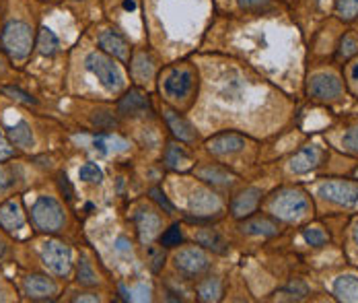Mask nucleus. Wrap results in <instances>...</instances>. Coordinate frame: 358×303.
<instances>
[{
  "mask_svg": "<svg viewBox=\"0 0 358 303\" xmlns=\"http://www.w3.org/2000/svg\"><path fill=\"white\" fill-rule=\"evenodd\" d=\"M34 43H36V36H34L31 25L21 19L8 21L0 31V45L8 54L10 60H17V62L27 60L34 50Z\"/></svg>",
  "mask_w": 358,
  "mask_h": 303,
  "instance_id": "nucleus-1",
  "label": "nucleus"
},
{
  "mask_svg": "<svg viewBox=\"0 0 358 303\" xmlns=\"http://www.w3.org/2000/svg\"><path fill=\"white\" fill-rule=\"evenodd\" d=\"M29 221L36 231L54 235L66 225V213L54 196H39L29 211Z\"/></svg>",
  "mask_w": 358,
  "mask_h": 303,
  "instance_id": "nucleus-2",
  "label": "nucleus"
},
{
  "mask_svg": "<svg viewBox=\"0 0 358 303\" xmlns=\"http://www.w3.org/2000/svg\"><path fill=\"white\" fill-rule=\"evenodd\" d=\"M39 256H41L43 266L48 268V272L58 276V279H69L72 274V270H74L71 246L64 244L62 239L50 237V239L41 241Z\"/></svg>",
  "mask_w": 358,
  "mask_h": 303,
  "instance_id": "nucleus-3",
  "label": "nucleus"
},
{
  "mask_svg": "<svg viewBox=\"0 0 358 303\" xmlns=\"http://www.w3.org/2000/svg\"><path fill=\"white\" fill-rule=\"evenodd\" d=\"M85 66L91 75L99 80V85L103 89H108L111 93H117L124 87V75L120 71V66L113 62V58L106 54L103 50H95L89 52L85 58Z\"/></svg>",
  "mask_w": 358,
  "mask_h": 303,
  "instance_id": "nucleus-4",
  "label": "nucleus"
},
{
  "mask_svg": "<svg viewBox=\"0 0 358 303\" xmlns=\"http://www.w3.org/2000/svg\"><path fill=\"white\" fill-rule=\"evenodd\" d=\"M270 209L276 217H280L285 221H294L309 213L311 202H309L307 194L301 190H282L270 200Z\"/></svg>",
  "mask_w": 358,
  "mask_h": 303,
  "instance_id": "nucleus-5",
  "label": "nucleus"
},
{
  "mask_svg": "<svg viewBox=\"0 0 358 303\" xmlns=\"http://www.w3.org/2000/svg\"><path fill=\"white\" fill-rule=\"evenodd\" d=\"M21 291L29 302H56L60 295V285L50 274L31 272L23 276Z\"/></svg>",
  "mask_w": 358,
  "mask_h": 303,
  "instance_id": "nucleus-6",
  "label": "nucleus"
},
{
  "mask_svg": "<svg viewBox=\"0 0 358 303\" xmlns=\"http://www.w3.org/2000/svg\"><path fill=\"white\" fill-rule=\"evenodd\" d=\"M0 229L4 235L17 237V239L27 235L29 229H27V217H25L21 198L13 196L0 204Z\"/></svg>",
  "mask_w": 358,
  "mask_h": 303,
  "instance_id": "nucleus-7",
  "label": "nucleus"
},
{
  "mask_svg": "<svg viewBox=\"0 0 358 303\" xmlns=\"http://www.w3.org/2000/svg\"><path fill=\"white\" fill-rule=\"evenodd\" d=\"M176 268L183 276H189V279H196L200 274H204L208 268H210V260L206 256L204 250L196 248V246H187V248H181L179 252H176Z\"/></svg>",
  "mask_w": 358,
  "mask_h": 303,
  "instance_id": "nucleus-8",
  "label": "nucleus"
},
{
  "mask_svg": "<svg viewBox=\"0 0 358 303\" xmlns=\"http://www.w3.org/2000/svg\"><path fill=\"white\" fill-rule=\"evenodd\" d=\"M320 194L329 202H336L340 206H350L358 200V184L344 182V180H331L320 186Z\"/></svg>",
  "mask_w": 358,
  "mask_h": 303,
  "instance_id": "nucleus-9",
  "label": "nucleus"
},
{
  "mask_svg": "<svg viewBox=\"0 0 358 303\" xmlns=\"http://www.w3.org/2000/svg\"><path fill=\"white\" fill-rule=\"evenodd\" d=\"M307 91L315 99L329 101V99H338L342 95L344 87H342V80H340L338 75H334V73H320V75H315L309 80Z\"/></svg>",
  "mask_w": 358,
  "mask_h": 303,
  "instance_id": "nucleus-10",
  "label": "nucleus"
},
{
  "mask_svg": "<svg viewBox=\"0 0 358 303\" xmlns=\"http://www.w3.org/2000/svg\"><path fill=\"white\" fill-rule=\"evenodd\" d=\"M117 110H120L122 115H130V118L150 114V99H148V95L143 93L141 89H130L117 101Z\"/></svg>",
  "mask_w": 358,
  "mask_h": 303,
  "instance_id": "nucleus-11",
  "label": "nucleus"
},
{
  "mask_svg": "<svg viewBox=\"0 0 358 303\" xmlns=\"http://www.w3.org/2000/svg\"><path fill=\"white\" fill-rule=\"evenodd\" d=\"M194 87V73L187 71V69H176L171 71L169 76L165 78L163 83V89L169 97H176V99H181L185 97Z\"/></svg>",
  "mask_w": 358,
  "mask_h": 303,
  "instance_id": "nucleus-12",
  "label": "nucleus"
},
{
  "mask_svg": "<svg viewBox=\"0 0 358 303\" xmlns=\"http://www.w3.org/2000/svg\"><path fill=\"white\" fill-rule=\"evenodd\" d=\"M245 143H248L245 136L237 132H220L206 143V149L213 155H233V153L241 151Z\"/></svg>",
  "mask_w": 358,
  "mask_h": 303,
  "instance_id": "nucleus-13",
  "label": "nucleus"
},
{
  "mask_svg": "<svg viewBox=\"0 0 358 303\" xmlns=\"http://www.w3.org/2000/svg\"><path fill=\"white\" fill-rule=\"evenodd\" d=\"M259 200H262V190L245 188L231 200V215L237 219L250 217L251 213H255Z\"/></svg>",
  "mask_w": 358,
  "mask_h": 303,
  "instance_id": "nucleus-14",
  "label": "nucleus"
},
{
  "mask_svg": "<svg viewBox=\"0 0 358 303\" xmlns=\"http://www.w3.org/2000/svg\"><path fill=\"white\" fill-rule=\"evenodd\" d=\"M4 132H6V139H8V143L13 145V149L29 151V149L34 147V143H36L34 130H31L29 122H25V120H19V122L6 126Z\"/></svg>",
  "mask_w": 358,
  "mask_h": 303,
  "instance_id": "nucleus-15",
  "label": "nucleus"
},
{
  "mask_svg": "<svg viewBox=\"0 0 358 303\" xmlns=\"http://www.w3.org/2000/svg\"><path fill=\"white\" fill-rule=\"evenodd\" d=\"M99 48L109 54L111 58H117V60H122V62H130V43L126 41V39L122 38L120 34H115V31H103L101 36H99Z\"/></svg>",
  "mask_w": 358,
  "mask_h": 303,
  "instance_id": "nucleus-16",
  "label": "nucleus"
},
{
  "mask_svg": "<svg viewBox=\"0 0 358 303\" xmlns=\"http://www.w3.org/2000/svg\"><path fill=\"white\" fill-rule=\"evenodd\" d=\"M322 159L323 153L317 147H313V145L303 147L301 151H296L292 155V159H290V171H294V174H307V171L315 169L322 163Z\"/></svg>",
  "mask_w": 358,
  "mask_h": 303,
  "instance_id": "nucleus-17",
  "label": "nucleus"
},
{
  "mask_svg": "<svg viewBox=\"0 0 358 303\" xmlns=\"http://www.w3.org/2000/svg\"><path fill=\"white\" fill-rule=\"evenodd\" d=\"M165 120H167L169 128L173 130V134L178 136L179 141L192 143V141H196V139H198V132L194 130V126H192L185 118H181L178 112H173V110H165Z\"/></svg>",
  "mask_w": 358,
  "mask_h": 303,
  "instance_id": "nucleus-18",
  "label": "nucleus"
},
{
  "mask_svg": "<svg viewBox=\"0 0 358 303\" xmlns=\"http://www.w3.org/2000/svg\"><path fill=\"white\" fill-rule=\"evenodd\" d=\"M196 297L200 302H218L222 297V281L218 276H206L196 287Z\"/></svg>",
  "mask_w": 358,
  "mask_h": 303,
  "instance_id": "nucleus-19",
  "label": "nucleus"
},
{
  "mask_svg": "<svg viewBox=\"0 0 358 303\" xmlns=\"http://www.w3.org/2000/svg\"><path fill=\"white\" fill-rule=\"evenodd\" d=\"M196 241L200 246H204L206 250L216 252V254H227L229 252L227 241L222 239V235L218 231H215V229H200V231H196Z\"/></svg>",
  "mask_w": 358,
  "mask_h": 303,
  "instance_id": "nucleus-20",
  "label": "nucleus"
},
{
  "mask_svg": "<svg viewBox=\"0 0 358 303\" xmlns=\"http://www.w3.org/2000/svg\"><path fill=\"white\" fill-rule=\"evenodd\" d=\"M334 295L340 302H358V279L357 276H340L334 283Z\"/></svg>",
  "mask_w": 358,
  "mask_h": 303,
  "instance_id": "nucleus-21",
  "label": "nucleus"
},
{
  "mask_svg": "<svg viewBox=\"0 0 358 303\" xmlns=\"http://www.w3.org/2000/svg\"><path fill=\"white\" fill-rule=\"evenodd\" d=\"M198 176H200V180H204V182H208L213 186H222V188H227V186H231L235 182L231 174H227L222 167H216V165L200 167L198 169Z\"/></svg>",
  "mask_w": 358,
  "mask_h": 303,
  "instance_id": "nucleus-22",
  "label": "nucleus"
},
{
  "mask_svg": "<svg viewBox=\"0 0 358 303\" xmlns=\"http://www.w3.org/2000/svg\"><path fill=\"white\" fill-rule=\"evenodd\" d=\"M136 225H138V233H141V239H143V244H148L157 233H159V225H161V221H159V217L155 215V213H141L138 217H136Z\"/></svg>",
  "mask_w": 358,
  "mask_h": 303,
  "instance_id": "nucleus-23",
  "label": "nucleus"
},
{
  "mask_svg": "<svg viewBox=\"0 0 358 303\" xmlns=\"http://www.w3.org/2000/svg\"><path fill=\"white\" fill-rule=\"evenodd\" d=\"M76 283L80 285V287H97L99 285V279H97V272L93 270V265H91V260L85 256V254H80V258H78V265H76Z\"/></svg>",
  "mask_w": 358,
  "mask_h": 303,
  "instance_id": "nucleus-24",
  "label": "nucleus"
},
{
  "mask_svg": "<svg viewBox=\"0 0 358 303\" xmlns=\"http://www.w3.org/2000/svg\"><path fill=\"white\" fill-rule=\"evenodd\" d=\"M243 233H250V235H264V237H268V235H276L278 233V225L274 223V221H270L268 217H257V219H248L243 225Z\"/></svg>",
  "mask_w": 358,
  "mask_h": 303,
  "instance_id": "nucleus-25",
  "label": "nucleus"
},
{
  "mask_svg": "<svg viewBox=\"0 0 358 303\" xmlns=\"http://www.w3.org/2000/svg\"><path fill=\"white\" fill-rule=\"evenodd\" d=\"M60 48V41L56 38V34L48 27H41L37 34V52L41 56H54Z\"/></svg>",
  "mask_w": 358,
  "mask_h": 303,
  "instance_id": "nucleus-26",
  "label": "nucleus"
},
{
  "mask_svg": "<svg viewBox=\"0 0 358 303\" xmlns=\"http://www.w3.org/2000/svg\"><path fill=\"white\" fill-rule=\"evenodd\" d=\"M165 163L171 169H185L189 165V155H187V151L183 147H179V145H167Z\"/></svg>",
  "mask_w": 358,
  "mask_h": 303,
  "instance_id": "nucleus-27",
  "label": "nucleus"
},
{
  "mask_svg": "<svg viewBox=\"0 0 358 303\" xmlns=\"http://www.w3.org/2000/svg\"><path fill=\"white\" fill-rule=\"evenodd\" d=\"M78 180L85 184H101L103 182V171L97 163H85L78 169Z\"/></svg>",
  "mask_w": 358,
  "mask_h": 303,
  "instance_id": "nucleus-28",
  "label": "nucleus"
},
{
  "mask_svg": "<svg viewBox=\"0 0 358 303\" xmlns=\"http://www.w3.org/2000/svg\"><path fill=\"white\" fill-rule=\"evenodd\" d=\"M336 13L344 21H355L358 17V0H338L336 2Z\"/></svg>",
  "mask_w": 358,
  "mask_h": 303,
  "instance_id": "nucleus-29",
  "label": "nucleus"
},
{
  "mask_svg": "<svg viewBox=\"0 0 358 303\" xmlns=\"http://www.w3.org/2000/svg\"><path fill=\"white\" fill-rule=\"evenodd\" d=\"M146 258H148V266L152 272H159L163 265H165V250L163 246H150L146 250Z\"/></svg>",
  "mask_w": 358,
  "mask_h": 303,
  "instance_id": "nucleus-30",
  "label": "nucleus"
},
{
  "mask_svg": "<svg viewBox=\"0 0 358 303\" xmlns=\"http://www.w3.org/2000/svg\"><path fill=\"white\" fill-rule=\"evenodd\" d=\"M280 295H287V297H282V300H288V302H301V300H305V295H307V287H305V283L294 281V283H290L288 287H285V289L280 291Z\"/></svg>",
  "mask_w": 358,
  "mask_h": 303,
  "instance_id": "nucleus-31",
  "label": "nucleus"
},
{
  "mask_svg": "<svg viewBox=\"0 0 358 303\" xmlns=\"http://www.w3.org/2000/svg\"><path fill=\"white\" fill-rule=\"evenodd\" d=\"M181 241H183V233H181L179 225H171V227L161 235V246L163 248H176Z\"/></svg>",
  "mask_w": 358,
  "mask_h": 303,
  "instance_id": "nucleus-32",
  "label": "nucleus"
},
{
  "mask_svg": "<svg viewBox=\"0 0 358 303\" xmlns=\"http://www.w3.org/2000/svg\"><path fill=\"white\" fill-rule=\"evenodd\" d=\"M303 237L311 246H323V244H327V233L322 227H307L303 231Z\"/></svg>",
  "mask_w": 358,
  "mask_h": 303,
  "instance_id": "nucleus-33",
  "label": "nucleus"
},
{
  "mask_svg": "<svg viewBox=\"0 0 358 303\" xmlns=\"http://www.w3.org/2000/svg\"><path fill=\"white\" fill-rule=\"evenodd\" d=\"M15 186V174L8 165H0V196H4Z\"/></svg>",
  "mask_w": 358,
  "mask_h": 303,
  "instance_id": "nucleus-34",
  "label": "nucleus"
},
{
  "mask_svg": "<svg viewBox=\"0 0 358 303\" xmlns=\"http://www.w3.org/2000/svg\"><path fill=\"white\" fill-rule=\"evenodd\" d=\"M358 52V43L355 39L350 38V36H346V38L342 39V45H340V52H338V56L340 58H344V60H348L350 56H355Z\"/></svg>",
  "mask_w": 358,
  "mask_h": 303,
  "instance_id": "nucleus-35",
  "label": "nucleus"
},
{
  "mask_svg": "<svg viewBox=\"0 0 358 303\" xmlns=\"http://www.w3.org/2000/svg\"><path fill=\"white\" fill-rule=\"evenodd\" d=\"M2 91H4L6 95H10L13 99L23 101V104H27V106H34V104H36V99H34L31 95H27L25 91H21L19 87H2Z\"/></svg>",
  "mask_w": 358,
  "mask_h": 303,
  "instance_id": "nucleus-36",
  "label": "nucleus"
},
{
  "mask_svg": "<svg viewBox=\"0 0 358 303\" xmlns=\"http://www.w3.org/2000/svg\"><path fill=\"white\" fill-rule=\"evenodd\" d=\"M239 6L250 13H262L270 8V0H239Z\"/></svg>",
  "mask_w": 358,
  "mask_h": 303,
  "instance_id": "nucleus-37",
  "label": "nucleus"
},
{
  "mask_svg": "<svg viewBox=\"0 0 358 303\" xmlns=\"http://www.w3.org/2000/svg\"><path fill=\"white\" fill-rule=\"evenodd\" d=\"M342 145H344L346 151L358 153V126H355L352 130L346 132V136L342 139Z\"/></svg>",
  "mask_w": 358,
  "mask_h": 303,
  "instance_id": "nucleus-38",
  "label": "nucleus"
},
{
  "mask_svg": "<svg viewBox=\"0 0 358 303\" xmlns=\"http://www.w3.org/2000/svg\"><path fill=\"white\" fill-rule=\"evenodd\" d=\"M150 196H152V200H157V204L161 206V209H165L167 213H173L176 209H173V204L167 200V196H165V192L161 188H152L150 190Z\"/></svg>",
  "mask_w": 358,
  "mask_h": 303,
  "instance_id": "nucleus-39",
  "label": "nucleus"
},
{
  "mask_svg": "<svg viewBox=\"0 0 358 303\" xmlns=\"http://www.w3.org/2000/svg\"><path fill=\"white\" fill-rule=\"evenodd\" d=\"M13 155H15V149H13V145L8 143V139H6V132L0 128V161L10 159Z\"/></svg>",
  "mask_w": 358,
  "mask_h": 303,
  "instance_id": "nucleus-40",
  "label": "nucleus"
},
{
  "mask_svg": "<svg viewBox=\"0 0 358 303\" xmlns=\"http://www.w3.org/2000/svg\"><path fill=\"white\" fill-rule=\"evenodd\" d=\"M58 184H60L62 194H64L69 200H72V186L69 184V178H66V174H60V176H58Z\"/></svg>",
  "mask_w": 358,
  "mask_h": 303,
  "instance_id": "nucleus-41",
  "label": "nucleus"
},
{
  "mask_svg": "<svg viewBox=\"0 0 358 303\" xmlns=\"http://www.w3.org/2000/svg\"><path fill=\"white\" fill-rule=\"evenodd\" d=\"M72 302H101V297L95 293H83L78 297H72Z\"/></svg>",
  "mask_w": 358,
  "mask_h": 303,
  "instance_id": "nucleus-42",
  "label": "nucleus"
},
{
  "mask_svg": "<svg viewBox=\"0 0 358 303\" xmlns=\"http://www.w3.org/2000/svg\"><path fill=\"white\" fill-rule=\"evenodd\" d=\"M8 256V244L4 239H0V260H4Z\"/></svg>",
  "mask_w": 358,
  "mask_h": 303,
  "instance_id": "nucleus-43",
  "label": "nucleus"
},
{
  "mask_svg": "<svg viewBox=\"0 0 358 303\" xmlns=\"http://www.w3.org/2000/svg\"><path fill=\"white\" fill-rule=\"evenodd\" d=\"M4 295H8V291H6V281L0 276V302H6V297Z\"/></svg>",
  "mask_w": 358,
  "mask_h": 303,
  "instance_id": "nucleus-44",
  "label": "nucleus"
},
{
  "mask_svg": "<svg viewBox=\"0 0 358 303\" xmlns=\"http://www.w3.org/2000/svg\"><path fill=\"white\" fill-rule=\"evenodd\" d=\"M4 64H6V62H4V58H2V54H0V73L4 71Z\"/></svg>",
  "mask_w": 358,
  "mask_h": 303,
  "instance_id": "nucleus-45",
  "label": "nucleus"
},
{
  "mask_svg": "<svg viewBox=\"0 0 358 303\" xmlns=\"http://www.w3.org/2000/svg\"><path fill=\"white\" fill-rule=\"evenodd\" d=\"M352 78H355V80H358V66H355V69H352Z\"/></svg>",
  "mask_w": 358,
  "mask_h": 303,
  "instance_id": "nucleus-46",
  "label": "nucleus"
},
{
  "mask_svg": "<svg viewBox=\"0 0 358 303\" xmlns=\"http://www.w3.org/2000/svg\"><path fill=\"white\" fill-rule=\"evenodd\" d=\"M352 235H355V241H357V246H358V223L355 225V233H352Z\"/></svg>",
  "mask_w": 358,
  "mask_h": 303,
  "instance_id": "nucleus-47",
  "label": "nucleus"
},
{
  "mask_svg": "<svg viewBox=\"0 0 358 303\" xmlns=\"http://www.w3.org/2000/svg\"><path fill=\"white\" fill-rule=\"evenodd\" d=\"M355 178H357V180H358V169H357V171H355Z\"/></svg>",
  "mask_w": 358,
  "mask_h": 303,
  "instance_id": "nucleus-48",
  "label": "nucleus"
},
{
  "mask_svg": "<svg viewBox=\"0 0 358 303\" xmlns=\"http://www.w3.org/2000/svg\"><path fill=\"white\" fill-rule=\"evenodd\" d=\"M50 2H52V0H50Z\"/></svg>",
  "mask_w": 358,
  "mask_h": 303,
  "instance_id": "nucleus-49",
  "label": "nucleus"
}]
</instances>
